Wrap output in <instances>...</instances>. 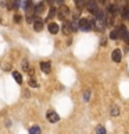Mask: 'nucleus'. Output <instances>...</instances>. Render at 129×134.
I'll list each match as a JSON object with an SVG mask.
<instances>
[{
    "instance_id": "obj_1",
    "label": "nucleus",
    "mask_w": 129,
    "mask_h": 134,
    "mask_svg": "<svg viewBox=\"0 0 129 134\" xmlns=\"http://www.w3.org/2000/svg\"><path fill=\"white\" fill-rule=\"evenodd\" d=\"M94 28V20H89V18H79V29L81 31H92Z\"/></svg>"
},
{
    "instance_id": "obj_2",
    "label": "nucleus",
    "mask_w": 129,
    "mask_h": 134,
    "mask_svg": "<svg viewBox=\"0 0 129 134\" xmlns=\"http://www.w3.org/2000/svg\"><path fill=\"white\" fill-rule=\"evenodd\" d=\"M121 11V8L117 6L115 3H111V4H108L107 6V10H106V15L108 17H111V18H114V17L118 14V13Z\"/></svg>"
},
{
    "instance_id": "obj_3",
    "label": "nucleus",
    "mask_w": 129,
    "mask_h": 134,
    "mask_svg": "<svg viewBox=\"0 0 129 134\" xmlns=\"http://www.w3.org/2000/svg\"><path fill=\"white\" fill-rule=\"evenodd\" d=\"M69 14V8L65 6V4H61V7L57 10V17L62 21H67V17Z\"/></svg>"
},
{
    "instance_id": "obj_4",
    "label": "nucleus",
    "mask_w": 129,
    "mask_h": 134,
    "mask_svg": "<svg viewBox=\"0 0 129 134\" xmlns=\"http://www.w3.org/2000/svg\"><path fill=\"white\" fill-rule=\"evenodd\" d=\"M111 60L114 63H121V60H122V50L121 49H114L111 53Z\"/></svg>"
},
{
    "instance_id": "obj_5",
    "label": "nucleus",
    "mask_w": 129,
    "mask_h": 134,
    "mask_svg": "<svg viewBox=\"0 0 129 134\" xmlns=\"http://www.w3.org/2000/svg\"><path fill=\"white\" fill-rule=\"evenodd\" d=\"M85 7L92 13V14H96V13H97V10H99L97 3H96V2H87V3H85Z\"/></svg>"
},
{
    "instance_id": "obj_6",
    "label": "nucleus",
    "mask_w": 129,
    "mask_h": 134,
    "mask_svg": "<svg viewBox=\"0 0 129 134\" xmlns=\"http://www.w3.org/2000/svg\"><path fill=\"white\" fill-rule=\"evenodd\" d=\"M47 120L50 123H57L60 120V116L57 115V112H53V110H49L47 112Z\"/></svg>"
},
{
    "instance_id": "obj_7",
    "label": "nucleus",
    "mask_w": 129,
    "mask_h": 134,
    "mask_svg": "<svg viewBox=\"0 0 129 134\" xmlns=\"http://www.w3.org/2000/svg\"><path fill=\"white\" fill-rule=\"evenodd\" d=\"M47 28H49V32H50V34H53V35H57L58 31H60V27H58V24H57V23H50Z\"/></svg>"
},
{
    "instance_id": "obj_8",
    "label": "nucleus",
    "mask_w": 129,
    "mask_h": 134,
    "mask_svg": "<svg viewBox=\"0 0 129 134\" xmlns=\"http://www.w3.org/2000/svg\"><path fill=\"white\" fill-rule=\"evenodd\" d=\"M40 69H42L43 73L49 74L50 71H51V64H50V62H42L40 63Z\"/></svg>"
},
{
    "instance_id": "obj_9",
    "label": "nucleus",
    "mask_w": 129,
    "mask_h": 134,
    "mask_svg": "<svg viewBox=\"0 0 129 134\" xmlns=\"http://www.w3.org/2000/svg\"><path fill=\"white\" fill-rule=\"evenodd\" d=\"M110 115H111L112 117H117V116L121 115V109H119L118 105H112L111 109H110Z\"/></svg>"
},
{
    "instance_id": "obj_10",
    "label": "nucleus",
    "mask_w": 129,
    "mask_h": 134,
    "mask_svg": "<svg viewBox=\"0 0 129 134\" xmlns=\"http://www.w3.org/2000/svg\"><path fill=\"white\" fill-rule=\"evenodd\" d=\"M121 17H122L124 20H129V6L128 4H125V6L121 8Z\"/></svg>"
},
{
    "instance_id": "obj_11",
    "label": "nucleus",
    "mask_w": 129,
    "mask_h": 134,
    "mask_svg": "<svg viewBox=\"0 0 129 134\" xmlns=\"http://www.w3.org/2000/svg\"><path fill=\"white\" fill-rule=\"evenodd\" d=\"M62 32L67 34V35L72 32V29H71V23H68V21H64V25H62Z\"/></svg>"
},
{
    "instance_id": "obj_12",
    "label": "nucleus",
    "mask_w": 129,
    "mask_h": 134,
    "mask_svg": "<svg viewBox=\"0 0 129 134\" xmlns=\"http://www.w3.org/2000/svg\"><path fill=\"white\" fill-rule=\"evenodd\" d=\"M33 28H35V31H42V29H43V21L42 20H35Z\"/></svg>"
},
{
    "instance_id": "obj_13",
    "label": "nucleus",
    "mask_w": 129,
    "mask_h": 134,
    "mask_svg": "<svg viewBox=\"0 0 129 134\" xmlns=\"http://www.w3.org/2000/svg\"><path fill=\"white\" fill-rule=\"evenodd\" d=\"M12 77L15 78V81L18 82V84L22 82V75H21V74L18 73V71H12Z\"/></svg>"
},
{
    "instance_id": "obj_14",
    "label": "nucleus",
    "mask_w": 129,
    "mask_h": 134,
    "mask_svg": "<svg viewBox=\"0 0 129 134\" xmlns=\"http://www.w3.org/2000/svg\"><path fill=\"white\" fill-rule=\"evenodd\" d=\"M29 134H40V127L39 126H32L29 129Z\"/></svg>"
},
{
    "instance_id": "obj_15",
    "label": "nucleus",
    "mask_w": 129,
    "mask_h": 134,
    "mask_svg": "<svg viewBox=\"0 0 129 134\" xmlns=\"http://www.w3.org/2000/svg\"><path fill=\"white\" fill-rule=\"evenodd\" d=\"M96 134H107V130L104 126H97L96 127Z\"/></svg>"
},
{
    "instance_id": "obj_16",
    "label": "nucleus",
    "mask_w": 129,
    "mask_h": 134,
    "mask_svg": "<svg viewBox=\"0 0 129 134\" xmlns=\"http://www.w3.org/2000/svg\"><path fill=\"white\" fill-rule=\"evenodd\" d=\"M44 10V4L43 3H39L37 6L35 7V11H36V14H40V13H43Z\"/></svg>"
},
{
    "instance_id": "obj_17",
    "label": "nucleus",
    "mask_w": 129,
    "mask_h": 134,
    "mask_svg": "<svg viewBox=\"0 0 129 134\" xmlns=\"http://www.w3.org/2000/svg\"><path fill=\"white\" fill-rule=\"evenodd\" d=\"M110 39H112V41L119 39V35H118V32H117V29H114V31L110 32Z\"/></svg>"
},
{
    "instance_id": "obj_18",
    "label": "nucleus",
    "mask_w": 129,
    "mask_h": 134,
    "mask_svg": "<svg viewBox=\"0 0 129 134\" xmlns=\"http://www.w3.org/2000/svg\"><path fill=\"white\" fill-rule=\"evenodd\" d=\"M89 99H90V90H86L83 92V100H85V102H89Z\"/></svg>"
},
{
    "instance_id": "obj_19",
    "label": "nucleus",
    "mask_w": 129,
    "mask_h": 134,
    "mask_svg": "<svg viewBox=\"0 0 129 134\" xmlns=\"http://www.w3.org/2000/svg\"><path fill=\"white\" fill-rule=\"evenodd\" d=\"M56 11H57V10H56V8H54V7H53V8H50V13H49V18H51L53 15H56Z\"/></svg>"
},
{
    "instance_id": "obj_20",
    "label": "nucleus",
    "mask_w": 129,
    "mask_h": 134,
    "mask_svg": "<svg viewBox=\"0 0 129 134\" xmlns=\"http://www.w3.org/2000/svg\"><path fill=\"white\" fill-rule=\"evenodd\" d=\"M22 66H24V70H25V71H29V67H28V62H27V60L22 62Z\"/></svg>"
},
{
    "instance_id": "obj_21",
    "label": "nucleus",
    "mask_w": 129,
    "mask_h": 134,
    "mask_svg": "<svg viewBox=\"0 0 129 134\" xmlns=\"http://www.w3.org/2000/svg\"><path fill=\"white\" fill-rule=\"evenodd\" d=\"M29 85H31V87H37V82L33 81V80H31V81H29Z\"/></svg>"
},
{
    "instance_id": "obj_22",
    "label": "nucleus",
    "mask_w": 129,
    "mask_h": 134,
    "mask_svg": "<svg viewBox=\"0 0 129 134\" xmlns=\"http://www.w3.org/2000/svg\"><path fill=\"white\" fill-rule=\"evenodd\" d=\"M75 4H76V7H82V6H85V2H76Z\"/></svg>"
},
{
    "instance_id": "obj_23",
    "label": "nucleus",
    "mask_w": 129,
    "mask_h": 134,
    "mask_svg": "<svg viewBox=\"0 0 129 134\" xmlns=\"http://www.w3.org/2000/svg\"><path fill=\"white\" fill-rule=\"evenodd\" d=\"M21 20H22V17H21V15H15V21H17V23H20Z\"/></svg>"
}]
</instances>
